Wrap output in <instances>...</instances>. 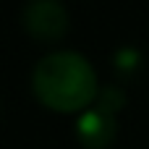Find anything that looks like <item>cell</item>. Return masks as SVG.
Here are the masks:
<instances>
[{
	"mask_svg": "<svg viewBox=\"0 0 149 149\" xmlns=\"http://www.w3.org/2000/svg\"><path fill=\"white\" fill-rule=\"evenodd\" d=\"M118 134L115 115L102 107H89L76 120V139L84 149H107Z\"/></svg>",
	"mask_w": 149,
	"mask_h": 149,
	"instance_id": "3",
	"label": "cell"
},
{
	"mask_svg": "<svg viewBox=\"0 0 149 149\" xmlns=\"http://www.w3.org/2000/svg\"><path fill=\"white\" fill-rule=\"evenodd\" d=\"M34 97L55 113H81L100 97V84L92 63L73 52L60 50L45 55L31 71Z\"/></svg>",
	"mask_w": 149,
	"mask_h": 149,
	"instance_id": "1",
	"label": "cell"
},
{
	"mask_svg": "<svg viewBox=\"0 0 149 149\" xmlns=\"http://www.w3.org/2000/svg\"><path fill=\"white\" fill-rule=\"evenodd\" d=\"M21 26L34 42L52 45L68 31V10L60 0H26Z\"/></svg>",
	"mask_w": 149,
	"mask_h": 149,
	"instance_id": "2",
	"label": "cell"
},
{
	"mask_svg": "<svg viewBox=\"0 0 149 149\" xmlns=\"http://www.w3.org/2000/svg\"><path fill=\"white\" fill-rule=\"evenodd\" d=\"M115 68H118V73L131 76V73L139 68V52H136V50H120V52L115 55Z\"/></svg>",
	"mask_w": 149,
	"mask_h": 149,
	"instance_id": "5",
	"label": "cell"
},
{
	"mask_svg": "<svg viewBox=\"0 0 149 149\" xmlns=\"http://www.w3.org/2000/svg\"><path fill=\"white\" fill-rule=\"evenodd\" d=\"M123 105H126V94H123L120 86H105V89L100 92V97H97V107H102V110H107V113H113V115H115Z\"/></svg>",
	"mask_w": 149,
	"mask_h": 149,
	"instance_id": "4",
	"label": "cell"
}]
</instances>
